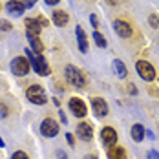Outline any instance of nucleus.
<instances>
[{
  "instance_id": "39448f33",
  "label": "nucleus",
  "mask_w": 159,
  "mask_h": 159,
  "mask_svg": "<svg viewBox=\"0 0 159 159\" xmlns=\"http://www.w3.org/2000/svg\"><path fill=\"white\" fill-rule=\"evenodd\" d=\"M135 70H137V73H139V77L143 80H154L156 79V70H154V66L150 62H146V61H139V62L135 64Z\"/></svg>"
},
{
  "instance_id": "e433bc0d",
  "label": "nucleus",
  "mask_w": 159,
  "mask_h": 159,
  "mask_svg": "<svg viewBox=\"0 0 159 159\" xmlns=\"http://www.w3.org/2000/svg\"><path fill=\"white\" fill-rule=\"evenodd\" d=\"M2 146H4V141H2V137H0V148H2Z\"/></svg>"
},
{
  "instance_id": "9b49d317",
  "label": "nucleus",
  "mask_w": 159,
  "mask_h": 159,
  "mask_svg": "<svg viewBox=\"0 0 159 159\" xmlns=\"http://www.w3.org/2000/svg\"><path fill=\"white\" fill-rule=\"evenodd\" d=\"M113 30H115L117 35H121V37H125V39L132 35V28H130V24L125 22V20H115V22H113Z\"/></svg>"
},
{
  "instance_id": "bb28decb",
  "label": "nucleus",
  "mask_w": 159,
  "mask_h": 159,
  "mask_svg": "<svg viewBox=\"0 0 159 159\" xmlns=\"http://www.w3.org/2000/svg\"><path fill=\"white\" fill-rule=\"evenodd\" d=\"M66 139H68V143H70L71 146H73V143H75V137H73L71 134H66Z\"/></svg>"
},
{
  "instance_id": "f3484780",
  "label": "nucleus",
  "mask_w": 159,
  "mask_h": 159,
  "mask_svg": "<svg viewBox=\"0 0 159 159\" xmlns=\"http://www.w3.org/2000/svg\"><path fill=\"white\" fill-rule=\"evenodd\" d=\"M53 22L57 26H66L68 24V13L66 11H53Z\"/></svg>"
},
{
  "instance_id": "ddd939ff",
  "label": "nucleus",
  "mask_w": 159,
  "mask_h": 159,
  "mask_svg": "<svg viewBox=\"0 0 159 159\" xmlns=\"http://www.w3.org/2000/svg\"><path fill=\"white\" fill-rule=\"evenodd\" d=\"M6 7H7V11L13 13V15H20V13H24V9H26L24 2H20V0H9V2L6 4Z\"/></svg>"
},
{
  "instance_id": "a211bd4d",
  "label": "nucleus",
  "mask_w": 159,
  "mask_h": 159,
  "mask_svg": "<svg viewBox=\"0 0 159 159\" xmlns=\"http://www.w3.org/2000/svg\"><path fill=\"white\" fill-rule=\"evenodd\" d=\"M143 137H144V128L141 125H134L132 126V139L135 143H139V141H143Z\"/></svg>"
},
{
  "instance_id": "20e7f679",
  "label": "nucleus",
  "mask_w": 159,
  "mask_h": 159,
  "mask_svg": "<svg viewBox=\"0 0 159 159\" xmlns=\"http://www.w3.org/2000/svg\"><path fill=\"white\" fill-rule=\"evenodd\" d=\"M30 68H31V64H30V61L26 57H16V59H13V62H11V71H13V75H16V77L28 75Z\"/></svg>"
},
{
  "instance_id": "7c9ffc66",
  "label": "nucleus",
  "mask_w": 159,
  "mask_h": 159,
  "mask_svg": "<svg viewBox=\"0 0 159 159\" xmlns=\"http://www.w3.org/2000/svg\"><path fill=\"white\" fill-rule=\"evenodd\" d=\"M92 24H93V28H97V18H95V15H92Z\"/></svg>"
},
{
  "instance_id": "1a4fd4ad",
  "label": "nucleus",
  "mask_w": 159,
  "mask_h": 159,
  "mask_svg": "<svg viewBox=\"0 0 159 159\" xmlns=\"http://www.w3.org/2000/svg\"><path fill=\"white\" fill-rule=\"evenodd\" d=\"M92 106H93V110H95L97 117H106V115H108V104H106L104 99H101V97L92 99Z\"/></svg>"
},
{
  "instance_id": "cd10ccee",
  "label": "nucleus",
  "mask_w": 159,
  "mask_h": 159,
  "mask_svg": "<svg viewBox=\"0 0 159 159\" xmlns=\"http://www.w3.org/2000/svg\"><path fill=\"white\" fill-rule=\"evenodd\" d=\"M22 2H24V6H26V7H31V6H35V2H37V0H22Z\"/></svg>"
},
{
  "instance_id": "2eb2a0df",
  "label": "nucleus",
  "mask_w": 159,
  "mask_h": 159,
  "mask_svg": "<svg viewBox=\"0 0 159 159\" xmlns=\"http://www.w3.org/2000/svg\"><path fill=\"white\" fill-rule=\"evenodd\" d=\"M111 68H113V71H115V75L117 77H121V79H125L128 75V70L126 66L123 64V61H119V59H115L113 62H111Z\"/></svg>"
},
{
  "instance_id": "5701e85b",
  "label": "nucleus",
  "mask_w": 159,
  "mask_h": 159,
  "mask_svg": "<svg viewBox=\"0 0 159 159\" xmlns=\"http://www.w3.org/2000/svg\"><path fill=\"white\" fill-rule=\"evenodd\" d=\"M11 159H30V157H28L26 152H20V150H18V152H15V154L11 156Z\"/></svg>"
},
{
  "instance_id": "412c9836",
  "label": "nucleus",
  "mask_w": 159,
  "mask_h": 159,
  "mask_svg": "<svg viewBox=\"0 0 159 159\" xmlns=\"http://www.w3.org/2000/svg\"><path fill=\"white\" fill-rule=\"evenodd\" d=\"M148 22H150V26H152V28H159V18H157V15H150Z\"/></svg>"
},
{
  "instance_id": "aec40b11",
  "label": "nucleus",
  "mask_w": 159,
  "mask_h": 159,
  "mask_svg": "<svg viewBox=\"0 0 159 159\" xmlns=\"http://www.w3.org/2000/svg\"><path fill=\"white\" fill-rule=\"evenodd\" d=\"M93 39H95V44L99 46V48H106V44H108V42H106V39H104L99 31L93 33Z\"/></svg>"
},
{
  "instance_id": "f03ea898",
  "label": "nucleus",
  "mask_w": 159,
  "mask_h": 159,
  "mask_svg": "<svg viewBox=\"0 0 159 159\" xmlns=\"http://www.w3.org/2000/svg\"><path fill=\"white\" fill-rule=\"evenodd\" d=\"M66 79L75 88H84V84H86V77L82 75V71H80L79 68H75V66H66Z\"/></svg>"
},
{
  "instance_id": "b1692460",
  "label": "nucleus",
  "mask_w": 159,
  "mask_h": 159,
  "mask_svg": "<svg viewBox=\"0 0 159 159\" xmlns=\"http://www.w3.org/2000/svg\"><path fill=\"white\" fill-rule=\"evenodd\" d=\"M7 113H9V111H7V108H6V104H2V102H0V117H2V119H6V117H7Z\"/></svg>"
},
{
  "instance_id": "c85d7f7f",
  "label": "nucleus",
  "mask_w": 159,
  "mask_h": 159,
  "mask_svg": "<svg viewBox=\"0 0 159 159\" xmlns=\"http://www.w3.org/2000/svg\"><path fill=\"white\" fill-rule=\"evenodd\" d=\"M57 157H59V159H68V156L64 154L62 150H57Z\"/></svg>"
},
{
  "instance_id": "f704fd0d",
  "label": "nucleus",
  "mask_w": 159,
  "mask_h": 159,
  "mask_svg": "<svg viewBox=\"0 0 159 159\" xmlns=\"http://www.w3.org/2000/svg\"><path fill=\"white\" fill-rule=\"evenodd\" d=\"M106 2H108V4H117L119 0H106Z\"/></svg>"
},
{
  "instance_id": "473e14b6",
  "label": "nucleus",
  "mask_w": 159,
  "mask_h": 159,
  "mask_svg": "<svg viewBox=\"0 0 159 159\" xmlns=\"http://www.w3.org/2000/svg\"><path fill=\"white\" fill-rule=\"evenodd\" d=\"M53 104H55V106H61V101H59V99L55 97V99H53Z\"/></svg>"
},
{
  "instance_id": "dca6fc26",
  "label": "nucleus",
  "mask_w": 159,
  "mask_h": 159,
  "mask_svg": "<svg viewBox=\"0 0 159 159\" xmlns=\"http://www.w3.org/2000/svg\"><path fill=\"white\" fill-rule=\"evenodd\" d=\"M108 159H126V152L121 146H110L108 150Z\"/></svg>"
},
{
  "instance_id": "72a5a7b5",
  "label": "nucleus",
  "mask_w": 159,
  "mask_h": 159,
  "mask_svg": "<svg viewBox=\"0 0 159 159\" xmlns=\"http://www.w3.org/2000/svg\"><path fill=\"white\" fill-rule=\"evenodd\" d=\"M59 0H46V4H49V6H53V4H57Z\"/></svg>"
},
{
  "instance_id": "4468645a",
  "label": "nucleus",
  "mask_w": 159,
  "mask_h": 159,
  "mask_svg": "<svg viewBox=\"0 0 159 159\" xmlns=\"http://www.w3.org/2000/svg\"><path fill=\"white\" fill-rule=\"evenodd\" d=\"M75 33H77L79 49L82 51V53H86V51H88V39H86V33H84V30H82L80 26H77V28H75Z\"/></svg>"
},
{
  "instance_id": "6e6552de",
  "label": "nucleus",
  "mask_w": 159,
  "mask_h": 159,
  "mask_svg": "<svg viewBox=\"0 0 159 159\" xmlns=\"http://www.w3.org/2000/svg\"><path fill=\"white\" fill-rule=\"evenodd\" d=\"M101 139H102V143L106 146H115V143H117V132L111 126H104L101 130Z\"/></svg>"
},
{
  "instance_id": "f8f14e48",
  "label": "nucleus",
  "mask_w": 159,
  "mask_h": 159,
  "mask_svg": "<svg viewBox=\"0 0 159 159\" xmlns=\"http://www.w3.org/2000/svg\"><path fill=\"white\" fill-rule=\"evenodd\" d=\"M40 30H42V26L39 24L37 18H28L26 20V33H28V37H39Z\"/></svg>"
},
{
  "instance_id": "423d86ee",
  "label": "nucleus",
  "mask_w": 159,
  "mask_h": 159,
  "mask_svg": "<svg viewBox=\"0 0 159 159\" xmlns=\"http://www.w3.org/2000/svg\"><path fill=\"white\" fill-rule=\"evenodd\" d=\"M70 110H71V113H73L75 117H79V119L88 115L86 102H84V101H80L79 97H71V99H70Z\"/></svg>"
},
{
  "instance_id": "9d476101",
  "label": "nucleus",
  "mask_w": 159,
  "mask_h": 159,
  "mask_svg": "<svg viewBox=\"0 0 159 159\" xmlns=\"http://www.w3.org/2000/svg\"><path fill=\"white\" fill-rule=\"evenodd\" d=\"M77 135H79L82 141H90V139L93 137L92 125H88V123H79V126H77Z\"/></svg>"
},
{
  "instance_id": "f257e3e1",
  "label": "nucleus",
  "mask_w": 159,
  "mask_h": 159,
  "mask_svg": "<svg viewBox=\"0 0 159 159\" xmlns=\"http://www.w3.org/2000/svg\"><path fill=\"white\" fill-rule=\"evenodd\" d=\"M26 57H28V61L30 64L33 66V70L39 73V75H42V77H46L49 75V66L46 64V61L40 57V55H37V53H33L31 49H26Z\"/></svg>"
},
{
  "instance_id": "393cba45",
  "label": "nucleus",
  "mask_w": 159,
  "mask_h": 159,
  "mask_svg": "<svg viewBox=\"0 0 159 159\" xmlns=\"http://www.w3.org/2000/svg\"><path fill=\"white\" fill-rule=\"evenodd\" d=\"M148 157H150V159H159V152H156V150H150V152H148Z\"/></svg>"
},
{
  "instance_id": "7ed1b4c3",
  "label": "nucleus",
  "mask_w": 159,
  "mask_h": 159,
  "mask_svg": "<svg viewBox=\"0 0 159 159\" xmlns=\"http://www.w3.org/2000/svg\"><path fill=\"white\" fill-rule=\"evenodd\" d=\"M26 95H28V99L31 101L33 104H37V106H42V104L48 101V99H46V92H44V88L39 86V84L30 86V88L26 90Z\"/></svg>"
},
{
  "instance_id": "4be33fe9",
  "label": "nucleus",
  "mask_w": 159,
  "mask_h": 159,
  "mask_svg": "<svg viewBox=\"0 0 159 159\" xmlns=\"http://www.w3.org/2000/svg\"><path fill=\"white\" fill-rule=\"evenodd\" d=\"M11 28H13V26H11L7 20H0V30H2V31H9Z\"/></svg>"
},
{
  "instance_id": "c756f323",
  "label": "nucleus",
  "mask_w": 159,
  "mask_h": 159,
  "mask_svg": "<svg viewBox=\"0 0 159 159\" xmlns=\"http://www.w3.org/2000/svg\"><path fill=\"white\" fill-rule=\"evenodd\" d=\"M128 92H130V93H137V90L134 88V84H128Z\"/></svg>"
},
{
  "instance_id": "2f4dec72",
  "label": "nucleus",
  "mask_w": 159,
  "mask_h": 159,
  "mask_svg": "<svg viewBox=\"0 0 159 159\" xmlns=\"http://www.w3.org/2000/svg\"><path fill=\"white\" fill-rule=\"evenodd\" d=\"M61 121H62V123H68V119H66V115H64L62 111H61Z\"/></svg>"
},
{
  "instance_id": "6ab92c4d",
  "label": "nucleus",
  "mask_w": 159,
  "mask_h": 159,
  "mask_svg": "<svg viewBox=\"0 0 159 159\" xmlns=\"http://www.w3.org/2000/svg\"><path fill=\"white\" fill-rule=\"evenodd\" d=\"M28 39H30V42H31L33 51H35L37 55H42V51H44V44L40 42V39H39V37H28Z\"/></svg>"
},
{
  "instance_id": "0eeeda50",
  "label": "nucleus",
  "mask_w": 159,
  "mask_h": 159,
  "mask_svg": "<svg viewBox=\"0 0 159 159\" xmlns=\"http://www.w3.org/2000/svg\"><path fill=\"white\" fill-rule=\"evenodd\" d=\"M40 132H42L44 137H55V135L59 134V125H57V121H53V119H44L42 125H40Z\"/></svg>"
},
{
  "instance_id": "c9c22d12",
  "label": "nucleus",
  "mask_w": 159,
  "mask_h": 159,
  "mask_svg": "<svg viewBox=\"0 0 159 159\" xmlns=\"http://www.w3.org/2000/svg\"><path fill=\"white\" fill-rule=\"evenodd\" d=\"M84 159H97V157H95V156H86Z\"/></svg>"
},
{
  "instance_id": "a878e982",
  "label": "nucleus",
  "mask_w": 159,
  "mask_h": 159,
  "mask_svg": "<svg viewBox=\"0 0 159 159\" xmlns=\"http://www.w3.org/2000/svg\"><path fill=\"white\" fill-rule=\"evenodd\" d=\"M37 20H39V24H40V26H44V28H46V26H48V20H46V18H44V16H39V18H37Z\"/></svg>"
}]
</instances>
